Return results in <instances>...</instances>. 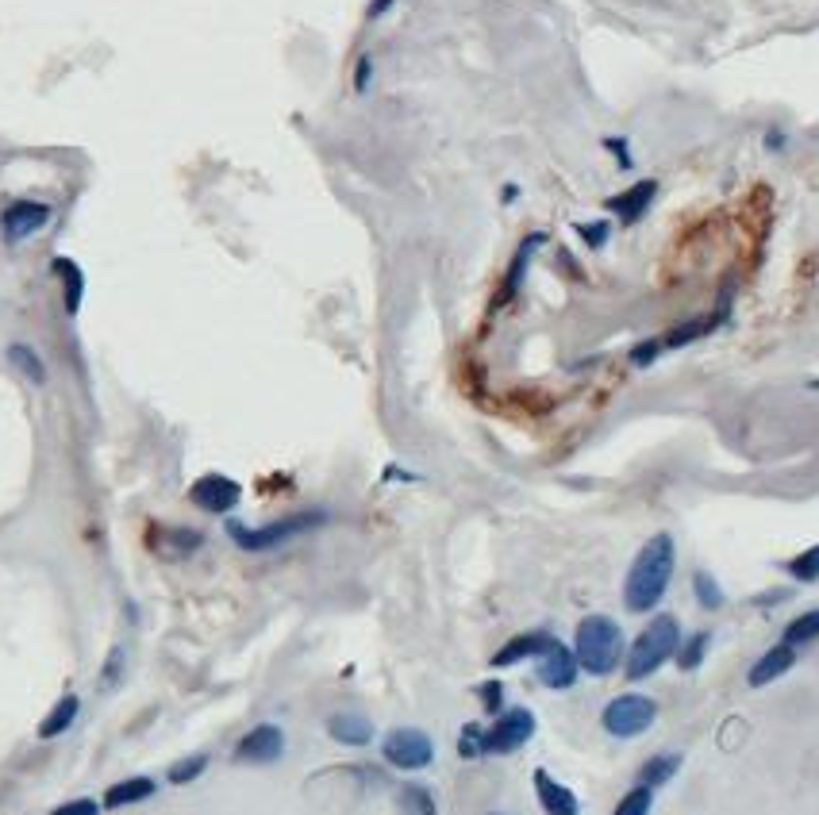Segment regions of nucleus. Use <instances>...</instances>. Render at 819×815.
Wrapping results in <instances>:
<instances>
[{
	"label": "nucleus",
	"mask_w": 819,
	"mask_h": 815,
	"mask_svg": "<svg viewBox=\"0 0 819 815\" xmlns=\"http://www.w3.org/2000/svg\"><path fill=\"white\" fill-rule=\"evenodd\" d=\"M673 569H677V543L673 535L658 531L643 543L635 554V562L623 577V608L627 612H654L662 604V596L670 593Z\"/></svg>",
	"instance_id": "nucleus-1"
},
{
	"label": "nucleus",
	"mask_w": 819,
	"mask_h": 815,
	"mask_svg": "<svg viewBox=\"0 0 819 815\" xmlns=\"http://www.w3.org/2000/svg\"><path fill=\"white\" fill-rule=\"evenodd\" d=\"M577 666L593 677H608L623 666V627L612 616H585L573 635Z\"/></svg>",
	"instance_id": "nucleus-2"
},
{
	"label": "nucleus",
	"mask_w": 819,
	"mask_h": 815,
	"mask_svg": "<svg viewBox=\"0 0 819 815\" xmlns=\"http://www.w3.org/2000/svg\"><path fill=\"white\" fill-rule=\"evenodd\" d=\"M677 646H681V623H677V616H670V612L654 616L643 631H639V639L631 643V650H627V662H623L627 681L654 677L666 662H673Z\"/></svg>",
	"instance_id": "nucleus-3"
},
{
	"label": "nucleus",
	"mask_w": 819,
	"mask_h": 815,
	"mask_svg": "<svg viewBox=\"0 0 819 815\" xmlns=\"http://www.w3.org/2000/svg\"><path fill=\"white\" fill-rule=\"evenodd\" d=\"M323 523H327V512H323V508H308V512H293V516L273 519L266 527H247V523H239V519H227V535L235 539L239 550H247V554H266V550H277V546L293 543L300 535L316 531Z\"/></svg>",
	"instance_id": "nucleus-4"
},
{
	"label": "nucleus",
	"mask_w": 819,
	"mask_h": 815,
	"mask_svg": "<svg viewBox=\"0 0 819 815\" xmlns=\"http://www.w3.org/2000/svg\"><path fill=\"white\" fill-rule=\"evenodd\" d=\"M654 719H658V704H654L650 696H643V692H623V696H616V700L604 708L600 723H604V731H608L612 739H639V735H646V731L654 727Z\"/></svg>",
	"instance_id": "nucleus-5"
},
{
	"label": "nucleus",
	"mask_w": 819,
	"mask_h": 815,
	"mask_svg": "<svg viewBox=\"0 0 819 815\" xmlns=\"http://www.w3.org/2000/svg\"><path fill=\"white\" fill-rule=\"evenodd\" d=\"M381 754H385V762L393 769L416 773V769H427L435 762V742H431V735L420 731V727H397V731L385 735Z\"/></svg>",
	"instance_id": "nucleus-6"
},
{
	"label": "nucleus",
	"mask_w": 819,
	"mask_h": 815,
	"mask_svg": "<svg viewBox=\"0 0 819 815\" xmlns=\"http://www.w3.org/2000/svg\"><path fill=\"white\" fill-rule=\"evenodd\" d=\"M54 220V208L47 200H31V197H20L12 200L4 212H0V239L8 247H20L24 239L47 231V223Z\"/></svg>",
	"instance_id": "nucleus-7"
},
{
	"label": "nucleus",
	"mask_w": 819,
	"mask_h": 815,
	"mask_svg": "<svg viewBox=\"0 0 819 815\" xmlns=\"http://www.w3.org/2000/svg\"><path fill=\"white\" fill-rule=\"evenodd\" d=\"M535 735L531 708H504L493 727H485V754H516Z\"/></svg>",
	"instance_id": "nucleus-8"
},
{
	"label": "nucleus",
	"mask_w": 819,
	"mask_h": 815,
	"mask_svg": "<svg viewBox=\"0 0 819 815\" xmlns=\"http://www.w3.org/2000/svg\"><path fill=\"white\" fill-rule=\"evenodd\" d=\"M189 500L197 504L200 512H208V516H227V512H235V508H239V500H243V485H239L235 477H227V473H204V477L193 481Z\"/></svg>",
	"instance_id": "nucleus-9"
},
{
	"label": "nucleus",
	"mask_w": 819,
	"mask_h": 815,
	"mask_svg": "<svg viewBox=\"0 0 819 815\" xmlns=\"http://www.w3.org/2000/svg\"><path fill=\"white\" fill-rule=\"evenodd\" d=\"M281 754H285V731L277 723L250 727L235 746V762H247V766H273Z\"/></svg>",
	"instance_id": "nucleus-10"
},
{
	"label": "nucleus",
	"mask_w": 819,
	"mask_h": 815,
	"mask_svg": "<svg viewBox=\"0 0 819 815\" xmlns=\"http://www.w3.org/2000/svg\"><path fill=\"white\" fill-rule=\"evenodd\" d=\"M535 673H539V681H543L546 689H573L581 666H577V654H573L570 646L554 639V643L535 658Z\"/></svg>",
	"instance_id": "nucleus-11"
},
{
	"label": "nucleus",
	"mask_w": 819,
	"mask_h": 815,
	"mask_svg": "<svg viewBox=\"0 0 819 815\" xmlns=\"http://www.w3.org/2000/svg\"><path fill=\"white\" fill-rule=\"evenodd\" d=\"M654 197H658V181L654 177H643V181H631L623 193H616V197H608V212H616L623 223H639L650 212V204H654Z\"/></svg>",
	"instance_id": "nucleus-12"
},
{
	"label": "nucleus",
	"mask_w": 819,
	"mask_h": 815,
	"mask_svg": "<svg viewBox=\"0 0 819 815\" xmlns=\"http://www.w3.org/2000/svg\"><path fill=\"white\" fill-rule=\"evenodd\" d=\"M531 785H535V796H539V804H543L546 815H581V800H577L570 785H562L554 773L535 769Z\"/></svg>",
	"instance_id": "nucleus-13"
},
{
	"label": "nucleus",
	"mask_w": 819,
	"mask_h": 815,
	"mask_svg": "<svg viewBox=\"0 0 819 815\" xmlns=\"http://www.w3.org/2000/svg\"><path fill=\"white\" fill-rule=\"evenodd\" d=\"M550 643H554V635H550V631H523V635L508 639V643L493 654V666L508 669V666H520V662H535V658H539Z\"/></svg>",
	"instance_id": "nucleus-14"
},
{
	"label": "nucleus",
	"mask_w": 819,
	"mask_h": 815,
	"mask_svg": "<svg viewBox=\"0 0 819 815\" xmlns=\"http://www.w3.org/2000/svg\"><path fill=\"white\" fill-rule=\"evenodd\" d=\"M796 666V650L793 646H785V643H777V646H770L754 666H750V673H746V685L750 689H766V685H773L777 677H785L789 669Z\"/></svg>",
	"instance_id": "nucleus-15"
},
{
	"label": "nucleus",
	"mask_w": 819,
	"mask_h": 815,
	"mask_svg": "<svg viewBox=\"0 0 819 815\" xmlns=\"http://www.w3.org/2000/svg\"><path fill=\"white\" fill-rule=\"evenodd\" d=\"M204 535L189 531V527H154L150 531V550L162 558H189L193 550H200Z\"/></svg>",
	"instance_id": "nucleus-16"
},
{
	"label": "nucleus",
	"mask_w": 819,
	"mask_h": 815,
	"mask_svg": "<svg viewBox=\"0 0 819 815\" xmlns=\"http://www.w3.org/2000/svg\"><path fill=\"white\" fill-rule=\"evenodd\" d=\"M154 792H158L154 777H127V781H116V785H108L104 800H100V808H108V812H120V808H131V804H143V800H150Z\"/></svg>",
	"instance_id": "nucleus-17"
},
{
	"label": "nucleus",
	"mask_w": 819,
	"mask_h": 815,
	"mask_svg": "<svg viewBox=\"0 0 819 815\" xmlns=\"http://www.w3.org/2000/svg\"><path fill=\"white\" fill-rule=\"evenodd\" d=\"M50 270H54V277L62 281V304H66V316H77V312H81V300H85V273H81V266H77L74 258L58 254V258L50 262Z\"/></svg>",
	"instance_id": "nucleus-18"
},
{
	"label": "nucleus",
	"mask_w": 819,
	"mask_h": 815,
	"mask_svg": "<svg viewBox=\"0 0 819 815\" xmlns=\"http://www.w3.org/2000/svg\"><path fill=\"white\" fill-rule=\"evenodd\" d=\"M327 735L339 746H370L373 723L366 716H354V712H339V716L327 719Z\"/></svg>",
	"instance_id": "nucleus-19"
},
{
	"label": "nucleus",
	"mask_w": 819,
	"mask_h": 815,
	"mask_svg": "<svg viewBox=\"0 0 819 815\" xmlns=\"http://www.w3.org/2000/svg\"><path fill=\"white\" fill-rule=\"evenodd\" d=\"M543 243H546L543 231H535V235H527V239H523V247L516 250V258H512V270H508V277H504V285H500L497 304H504V300L516 297V289H520L523 273H527V262H531V254H535V250L543 247Z\"/></svg>",
	"instance_id": "nucleus-20"
},
{
	"label": "nucleus",
	"mask_w": 819,
	"mask_h": 815,
	"mask_svg": "<svg viewBox=\"0 0 819 815\" xmlns=\"http://www.w3.org/2000/svg\"><path fill=\"white\" fill-rule=\"evenodd\" d=\"M77 712H81V700H77L74 692H66V696L47 712V719L39 723V739H58V735H66V731L74 727Z\"/></svg>",
	"instance_id": "nucleus-21"
},
{
	"label": "nucleus",
	"mask_w": 819,
	"mask_h": 815,
	"mask_svg": "<svg viewBox=\"0 0 819 815\" xmlns=\"http://www.w3.org/2000/svg\"><path fill=\"white\" fill-rule=\"evenodd\" d=\"M4 354H8V362H12L16 370L24 373L31 385H39V389L47 385V366H43L39 350H35L31 343H8V350H4Z\"/></svg>",
	"instance_id": "nucleus-22"
},
{
	"label": "nucleus",
	"mask_w": 819,
	"mask_h": 815,
	"mask_svg": "<svg viewBox=\"0 0 819 815\" xmlns=\"http://www.w3.org/2000/svg\"><path fill=\"white\" fill-rule=\"evenodd\" d=\"M677 769H681V754H677V750H670V754H654V758L643 762V769H639V785H646V789H662V785H670L673 777H677Z\"/></svg>",
	"instance_id": "nucleus-23"
},
{
	"label": "nucleus",
	"mask_w": 819,
	"mask_h": 815,
	"mask_svg": "<svg viewBox=\"0 0 819 815\" xmlns=\"http://www.w3.org/2000/svg\"><path fill=\"white\" fill-rule=\"evenodd\" d=\"M397 808H400V815H439V804H435L431 789H423V785H416V781L400 785Z\"/></svg>",
	"instance_id": "nucleus-24"
},
{
	"label": "nucleus",
	"mask_w": 819,
	"mask_h": 815,
	"mask_svg": "<svg viewBox=\"0 0 819 815\" xmlns=\"http://www.w3.org/2000/svg\"><path fill=\"white\" fill-rule=\"evenodd\" d=\"M708 646H712V631H693L689 639H681V646H677V669H696L700 662H704V654H708Z\"/></svg>",
	"instance_id": "nucleus-25"
},
{
	"label": "nucleus",
	"mask_w": 819,
	"mask_h": 815,
	"mask_svg": "<svg viewBox=\"0 0 819 815\" xmlns=\"http://www.w3.org/2000/svg\"><path fill=\"white\" fill-rule=\"evenodd\" d=\"M819 639V608H812V612H804V616H796L789 627H785V639L781 643L785 646H804V643H816Z\"/></svg>",
	"instance_id": "nucleus-26"
},
{
	"label": "nucleus",
	"mask_w": 819,
	"mask_h": 815,
	"mask_svg": "<svg viewBox=\"0 0 819 815\" xmlns=\"http://www.w3.org/2000/svg\"><path fill=\"white\" fill-rule=\"evenodd\" d=\"M693 593H696V600H700V608H704V612H720V608H723L720 581H716L708 569H696V573H693Z\"/></svg>",
	"instance_id": "nucleus-27"
},
{
	"label": "nucleus",
	"mask_w": 819,
	"mask_h": 815,
	"mask_svg": "<svg viewBox=\"0 0 819 815\" xmlns=\"http://www.w3.org/2000/svg\"><path fill=\"white\" fill-rule=\"evenodd\" d=\"M785 569H789V577L800 581V585H812V581H819V543L808 546V550H800V554H796Z\"/></svg>",
	"instance_id": "nucleus-28"
},
{
	"label": "nucleus",
	"mask_w": 819,
	"mask_h": 815,
	"mask_svg": "<svg viewBox=\"0 0 819 815\" xmlns=\"http://www.w3.org/2000/svg\"><path fill=\"white\" fill-rule=\"evenodd\" d=\"M204 769H208V754H189V758L174 762L166 777H170V785H193Z\"/></svg>",
	"instance_id": "nucleus-29"
},
{
	"label": "nucleus",
	"mask_w": 819,
	"mask_h": 815,
	"mask_svg": "<svg viewBox=\"0 0 819 815\" xmlns=\"http://www.w3.org/2000/svg\"><path fill=\"white\" fill-rule=\"evenodd\" d=\"M650 808H654V789L635 785V789L627 792L620 804H616V812L612 815H650Z\"/></svg>",
	"instance_id": "nucleus-30"
},
{
	"label": "nucleus",
	"mask_w": 819,
	"mask_h": 815,
	"mask_svg": "<svg viewBox=\"0 0 819 815\" xmlns=\"http://www.w3.org/2000/svg\"><path fill=\"white\" fill-rule=\"evenodd\" d=\"M458 754H462L466 762L481 758V754H485V727L466 723V727H462V735H458Z\"/></svg>",
	"instance_id": "nucleus-31"
},
{
	"label": "nucleus",
	"mask_w": 819,
	"mask_h": 815,
	"mask_svg": "<svg viewBox=\"0 0 819 815\" xmlns=\"http://www.w3.org/2000/svg\"><path fill=\"white\" fill-rule=\"evenodd\" d=\"M577 235L589 243L593 250H600L604 243H608V235H612V227L604 220H593V223H577Z\"/></svg>",
	"instance_id": "nucleus-32"
},
{
	"label": "nucleus",
	"mask_w": 819,
	"mask_h": 815,
	"mask_svg": "<svg viewBox=\"0 0 819 815\" xmlns=\"http://www.w3.org/2000/svg\"><path fill=\"white\" fill-rule=\"evenodd\" d=\"M477 696H481L485 712H493V716L504 712V685H500V681H485V685L477 689Z\"/></svg>",
	"instance_id": "nucleus-33"
},
{
	"label": "nucleus",
	"mask_w": 819,
	"mask_h": 815,
	"mask_svg": "<svg viewBox=\"0 0 819 815\" xmlns=\"http://www.w3.org/2000/svg\"><path fill=\"white\" fill-rule=\"evenodd\" d=\"M662 350H666V346H662V339H646V343H639L635 350H631V366H639V370L654 366V358H658Z\"/></svg>",
	"instance_id": "nucleus-34"
},
{
	"label": "nucleus",
	"mask_w": 819,
	"mask_h": 815,
	"mask_svg": "<svg viewBox=\"0 0 819 815\" xmlns=\"http://www.w3.org/2000/svg\"><path fill=\"white\" fill-rule=\"evenodd\" d=\"M50 815H100V804L93 800V796H77V800H70V804L54 808Z\"/></svg>",
	"instance_id": "nucleus-35"
},
{
	"label": "nucleus",
	"mask_w": 819,
	"mask_h": 815,
	"mask_svg": "<svg viewBox=\"0 0 819 815\" xmlns=\"http://www.w3.org/2000/svg\"><path fill=\"white\" fill-rule=\"evenodd\" d=\"M370 74H373V58L370 54H362V58H358V74H354V89H358V93H366Z\"/></svg>",
	"instance_id": "nucleus-36"
},
{
	"label": "nucleus",
	"mask_w": 819,
	"mask_h": 815,
	"mask_svg": "<svg viewBox=\"0 0 819 815\" xmlns=\"http://www.w3.org/2000/svg\"><path fill=\"white\" fill-rule=\"evenodd\" d=\"M608 147L616 150V162H620L623 170H627V166H631V158H627V143H623V139H608Z\"/></svg>",
	"instance_id": "nucleus-37"
},
{
	"label": "nucleus",
	"mask_w": 819,
	"mask_h": 815,
	"mask_svg": "<svg viewBox=\"0 0 819 815\" xmlns=\"http://www.w3.org/2000/svg\"><path fill=\"white\" fill-rule=\"evenodd\" d=\"M393 4H397V0H373L370 8H366V16H370V20H377V16H381V12H389Z\"/></svg>",
	"instance_id": "nucleus-38"
}]
</instances>
